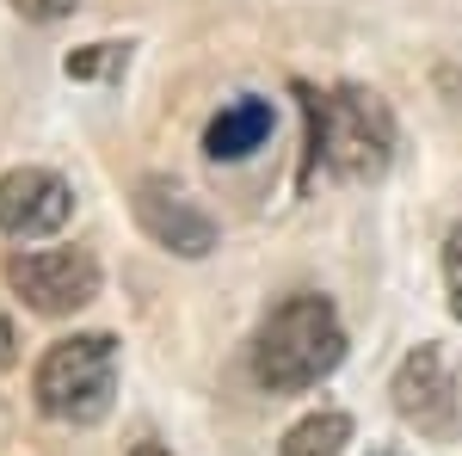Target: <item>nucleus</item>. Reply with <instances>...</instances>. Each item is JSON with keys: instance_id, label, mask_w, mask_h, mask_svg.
Here are the masks:
<instances>
[{"instance_id": "obj_2", "label": "nucleus", "mask_w": 462, "mask_h": 456, "mask_svg": "<svg viewBox=\"0 0 462 456\" xmlns=\"http://www.w3.org/2000/svg\"><path fill=\"white\" fill-rule=\"evenodd\" d=\"M296 99L309 117V173L327 167L339 179H376L394 161V111L370 87H333L315 93L296 80Z\"/></svg>"}, {"instance_id": "obj_11", "label": "nucleus", "mask_w": 462, "mask_h": 456, "mask_svg": "<svg viewBox=\"0 0 462 456\" xmlns=\"http://www.w3.org/2000/svg\"><path fill=\"white\" fill-rule=\"evenodd\" d=\"M111 62H117V43H87V50L69 56V80H93V74H106Z\"/></svg>"}, {"instance_id": "obj_6", "label": "nucleus", "mask_w": 462, "mask_h": 456, "mask_svg": "<svg viewBox=\"0 0 462 456\" xmlns=\"http://www.w3.org/2000/svg\"><path fill=\"white\" fill-rule=\"evenodd\" d=\"M130 210H136V228H143L148 241L179 253V259H204V253H216V241H222L216 216L204 210L185 185H173V179H136Z\"/></svg>"}, {"instance_id": "obj_9", "label": "nucleus", "mask_w": 462, "mask_h": 456, "mask_svg": "<svg viewBox=\"0 0 462 456\" xmlns=\"http://www.w3.org/2000/svg\"><path fill=\"white\" fill-rule=\"evenodd\" d=\"M346 444H352V414L320 407V414H302V420L278 438V456H339Z\"/></svg>"}, {"instance_id": "obj_12", "label": "nucleus", "mask_w": 462, "mask_h": 456, "mask_svg": "<svg viewBox=\"0 0 462 456\" xmlns=\"http://www.w3.org/2000/svg\"><path fill=\"white\" fill-rule=\"evenodd\" d=\"M80 0H13V13H25V19H37V25H50V19H69Z\"/></svg>"}, {"instance_id": "obj_5", "label": "nucleus", "mask_w": 462, "mask_h": 456, "mask_svg": "<svg viewBox=\"0 0 462 456\" xmlns=\"http://www.w3.org/2000/svg\"><path fill=\"white\" fill-rule=\"evenodd\" d=\"M6 290L37 315H74L99 296V259L87 247H25L6 259Z\"/></svg>"}, {"instance_id": "obj_10", "label": "nucleus", "mask_w": 462, "mask_h": 456, "mask_svg": "<svg viewBox=\"0 0 462 456\" xmlns=\"http://www.w3.org/2000/svg\"><path fill=\"white\" fill-rule=\"evenodd\" d=\"M444 296H450V315L462 321V222L444 235Z\"/></svg>"}, {"instance_id": "obj_14", "label": "nucleus", "mask_w": 462, "mask_h": 456, "mask_svg": "<svg viewBox=\"0 0 462 456\" xmlns=\"http://www.w3.org/2000/svg\"><path fill=\"white\" fill-rule=\"evenodd\" d=\"M370 456H407V451H394V444H370Z\"/></svg>"}, {"instance_id": "obj_15", "label": "nucleus", "mask_w": 462, "mask_h": 456, "mask_svg": "<svg viewBox=\"0 0 462 456\" xmlns=\"http://www.w3.org/2000/svg\"><path fill=\"white\" fill-rule=\"evenodd\" d=\"M130 456H167V451H161V444H136Z\"/></svg>"}, {"instance_id": "obj_8", "label": "nucleus", "mask_w": 462, "mask_h": 456, "mask_svg": "<svg viewBox=\"0 0 462 456\" xmlns=\"http://www.w3.org/2000/svg\"><path fill=\"white\" fill-rule=\"evenodd\" d=\"M272 130H278L272 99L247 93V99H235V106H222L210 117V130H204V154H210V161H247V154H259V148L272 142Z\"/></svg>"}, {"instance_id": "obj_4", "label": "nucleus", "mask_w": 462, "mask_h": 456, "mask_svg": "<svg viewBox=\"0 0 462 456\" xmlns=\"http://www.w3.org/2000/svg\"><path fill=\"white\" fill-rule=\"evenodd\" d=\"M389 401H394V414L413 425L420 438H431V444H457L462 438V370L450 364V351L438 346V340L413 346L394 364Z\"/></svg>"}, {"instance_id": "obj_7", "label": "nucleus", "mask_w": 462, "mask_h": 456, "mask_svg": "<svg viewBox=\"0 0 462 456\" xmlns=\"http://www.w3.org/2000/svg\"><path fill=\"white\" fill-rule=\"evenodd\" d=\"M74 216V185L50 167H13L0 173V235L43 241Z\"/></svg>"}, {"instance_id": "obj_13", "label": "nucleus", "mask_w": 462, "mask_h": 456, "mask_svg": "<svg viewBox=\"0 0 462 456\" xmlns=\"http://www.w3.org/2000/svg\"><path fill=\"white\" fill-rule=\"evenodd\" d=\"M13 358H19V333H13V321L0 315V370H6Z\"/></svg>"}, {"instance_id": "obj_3", "label": "nucleus", "mask_w": 462, "mask_h": 456, "mask_svg": "<svg viewBox=\"0 0 462 456\" xmlns=\"http://www.w3.org/2000/svg\"><path fill=\"white\" fill-rule=\"evenodd\" d=\"M117 395V340L111 333H69L37 358L32 401L56 425H99Z\"/></svg>"}, {"instance_id": "obj_1", "label": "nucleus", "mask_w": 462, "mask_h": 456, "mask_svg": "<svg viewBox=\"0 0 462 456\" xmlns=\"http://www.w3.org/2000/svg\"><path fill=\"white\" fill-rule=\"evenodd\" d=\"M339 364H346V327H339V309L315 290L284 296L253 333V383L265 395H302L327 383Z\"/></svg>"}]
</instances>
